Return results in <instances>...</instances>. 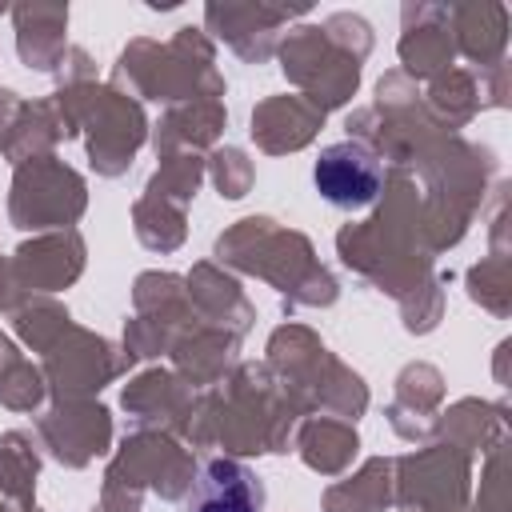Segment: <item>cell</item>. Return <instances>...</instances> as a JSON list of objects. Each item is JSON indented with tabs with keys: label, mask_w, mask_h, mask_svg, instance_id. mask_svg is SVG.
<instances>
[{
	"label": "cell",
	"mask_w": 512,
	"mask_h": 512,
	"mask_svg": "<svg viewBox=\"0 0 512 512\" xmlns=\"http://www.w3.org/2000/svg\"><path fill=\"white\" fill-rule=\"evenodd\" d=\"M316 192L332 204V208H368L380 188H384V164L380 156L360 144V140H336L328 148H320L316 168H312Z\"/></svg>",
	"instance_id": "cell-1"
},
{
	"label": "cell",
	"mask_w": 512,
	"mask_h": 512,
	"mask_svg": "<svg viewBox=\"0 0 512 512\" xmlns=\"http://www.w3.org/2000/svg\"><path fill=\"white\" fill-rule=\"evenodd\" d=\"M184 512H264V484L240 460H208L184 496Z\"/></svg>",
	"instance_id": "cell-2"
}]
</instances>
